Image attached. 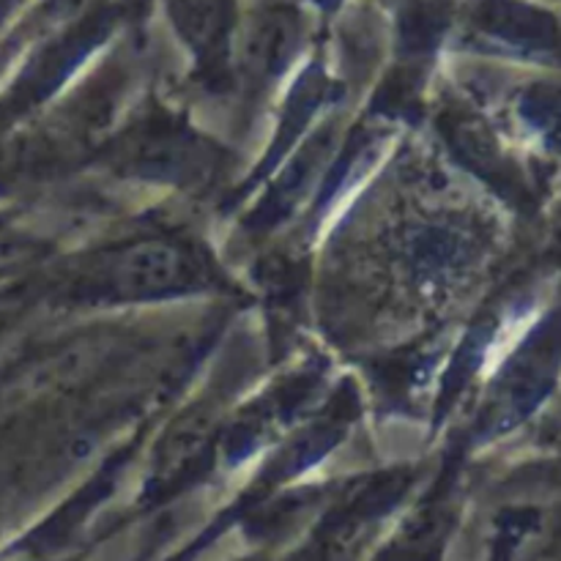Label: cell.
<instances>
[{
	"label": "cell",
	"instance_id": "2",
	"mask_svg": "<svg viewBox=\"0 0 561 561\" xmlns=\"http://www.w3.org/2000/svg\"><path fill=\"white\" fill-rule=\"evenodd\" d=\"M214 425V411L197 409L192 416H184L179 425L170 433L168 444H164V469H179V466L186 463V458L197 455V449H203L208 433H211Z\"/></svg>",
	"mask_w": 561,
	"mask_h": 561
},
{
	"label": "cell",
	"instance_id": "1",
	"mask_svg": "<svg viewBox=\"0 0 561 561\" xmlns=\"http://www.w3.org/2000/svg\"><path fill=\"white\" fill-rule=\"evenodd\" d=\"M184 272V257L173 244L159 239L126 247L113 263V279L126 296H153L173 288Z\"/></svg>",
	"mask_w": 561,
	"mask_h": 561
},
{
	"label": "cell",
	"instance_id": "3",
	"mask_svg": "<svg viewBox=\"0 0 561 561\" xmlns=\"http://www.w3.org/2000/svg\"><path fill=\"white\" fill-rule=\"evenodd\" d=\"M91 3H93V0H55V9L60 11V16H75Z\"/></svg>",
	"mask_w": 561,
	"mask_h": 561
}]
</instances>
